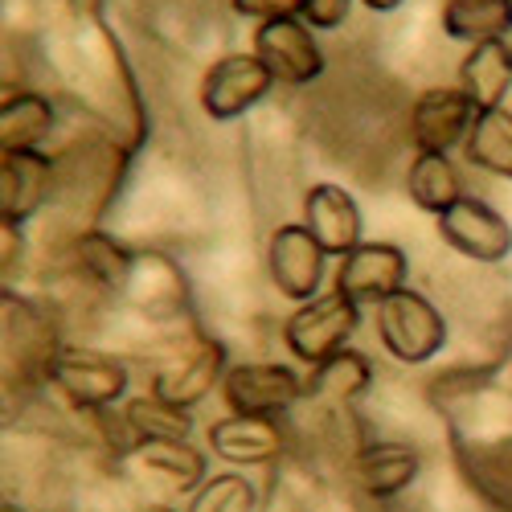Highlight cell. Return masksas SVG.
<instances>
[{
	"label": "cell",
	"instance_id": "30bf717a",
	"mask_svg": "<svg viewBox=\"0 0 512 512\" xmlns=\"http://www.w3.org/2000/svg\"><path fill=\"white\" fill-rule=\"evenodd\" d=\"M254 54L267 62V70L283 87H308V82L324 74V50L316 41V29L304 17L259 21V29H254Z\"/></svg>",
	"mask_w": 512,
	"mask_h": 512
},
{
	"label": "cell",
	"instance_id": "ffe728a7",
	"mask_svg": "<svg viewBox=\"0 0 512 512\" xmlns=\"http://www.w3.org/2000/svg\"><path fill=\"white\" fill-rule=\"evenodd\" d=\"M304 386H308L304 398L340 410V406H353V402H361V398L369 394V386H373V365H369V357L357 353V349H340V353H332L328 361L312 365V377L304 381Z\"/></svg>",
	"mask_w": 512,
	"mask_h": 512
},
{
	"label": "cell",
	"instance_id": "2e32d148",
	"mask_svg": "<svg viewBox=\"0 0 512 512\" xmlns=\"http://www.w3.org/2000/svg\"><path fill=\"white\" fill-rule=\"evenodd\" d=\"M127 304L144 316H177L189 308V283L173 259H164L156 250H140L127 287L119 291Z\"/></svg>",
	"mask_w": 512,
	"mask_h": 512
},
{
	"label": "cell",
	"instance_id": "836d02e7",
	"mask_svg": "<svg viewBox=\"0 0 512 512\" xmlns=\"http://www.w3.org/2000/svg\"><path fill=\"white\" fill-rule=\"evenodd\" d=\"M144 512H173V508H168V504H152V508H144Z\"/></svg>",
	"mask_w": 512,
	"mask_h": 512
},
{
	"label": "cell",
	"instance_id": "d6a6232c",
	"mask_svg": "<svg viewBox=\"0 0 512 512\" xmlns=\"http://www.w3.org/2000/svg\"><path fill=\"white\" fill-rule=\"evenodd\" d=\"M365 9H373V13H394V9H402L406 0H361Z\"/></svg>",
	"mask_w": 512,
	"mask_h": 512
},
{
	"label": "cell",
	"instance_id": "6da1fadb",
	"mask_svg": "<svg viewBox=\"0 0 512 512\" xmlns=\"http://www.w3.org/2000/svg\"><path fill=\"white\" fill-rule=\"evenodd\" d=\"M50 54L70 99L87 107L103 123V132H111L136 152L148 140V111L136 87L132 62H127L107 17H95V21L62 17V33L54 37Z\"/></svg>",
	"mask_w": 512,
	"mask_h": 512
},
{
	"label": "cell",
	"instance_id": "5b68a950",
	"mask_svg": "<svg viewBox=\"0 0 512 512\" xmlns=\"http://www.w3.org/2000/svg\"><path fill=\"white\" fill-rule=\"evenodd\" d=\"M218 390H222V402L230 406V414H246V418H283L308 394L304 377L291 365H275V361L230 365Z\"/></svg>",
	"mask_w": 512,
	"mask_h": 512
},
{
	"label": "cell",
	"instance_id": "4316f807",
	"mask_svg": "<svg viewBox=\"0 0 512 512\" xmlns=\"http://www.w3.org/2000/svg\"><path fill=\"white\" fill-rule=\"evenodd\" d=\"M123 426L132 431L140 443H173V439H189L193 435V418L185 406L164 402L160 394L148 398H132L123 406Z\"/></svg>",
	"mask_w": 512,
	"mask_h": 512
},
{
	"label": "cell",
	"instance_id": "f546056e",
	"mask_svg": "<svg viewBox=\"0 0 512 512\" xmlns=\"http://www.w3.org/2000/svg\"><path fill=\"white\" fill-rule=\"evenodd\" d=\"M357 0H304V21L312 29H336L345 25Z\"/></svg>",
	"mask_w": 512,
	"mask_h": 512
},
{
	"label": "cell",
	"instance_id": "4fadbf2b",
	"mask_svg": "<svg viewBox=\"0 0 512 512\" xmlns=\"http://www.w3.org/2000/svg\"><path fill=\"white\" fill-rule=\"evenodd\" d=\"M476 103L463 95V87H431L410 107V140L418 152H451L467 140L476 123Z\"/></svg>",
	"mask_w": 512,
	"mask_h": 512
},
{
	"label": "cell",
	"instance_id": "603a6c76",
	"mask_svg": "<svg viewBox=\"0 0 512 512\" xmlns=\"http://www.w3.org/2000/svg\"><path fill=\"white\" fill-rule=\"evenodd\" d=\"M406 193L418 209L426 213H447L459 197H463V181H459V168L447 152H418L406 168Z\"/></svg>",
	"mask_w": 512,
	"mask_h": 512
},
{
	"label": "cell",
	"instance_id": "7a4b0ae2",
	"mask_svg": "<svg viewBox=\"0 0 512 512\" xmlns=\"http://www.w3.org/2000/svg\"><path fill=\"white\" fill-rule=\"evenodd\" d=\"M373 324L386 353L402 365H426L447 345V316L422 291H410V287L381 300L373 308Z\"/></svg>",
	"mask_w": 512,
	"mask_h": 512
},
{
	"label": "cell",
	"instance_id": "1f68e13d",
	"mask_svg": "<svg viewBox=\"0 0 512 512\" xmlns=\"http://www.w3.org/2000/svg\"><path fill=\"white\" fill-rule=\"evenodd\" d=\"M58 5H62V17H74V21L107 17V0H58Z\"/></svg>",
	"mask_w": 512,
	"mask_h": 512
},
{
	"label": "cell",
	"instance_id": "8fae6325",
	"mask_svg": "<svg viewBox=\"0 0 512 512\" xmlns=\"http://www.w3.org/2000/svg\"><path fill=\"white\" fill-rule=\"evenodd\" d=\"M439 234L451 250H459L472 263H504L512 254V226L500 209L480 197H459L447 213H439Z\"/></svg>",
	"mask_w": 512,
	"mask_h": 512
},
{
	"label": "cell",
	"instance_id": "f1b7e54d",
	"mask_svg": "<svg viewBox=\"0 0 512 512\" xmlns=\"http://www.w3.org/2000/svg\"><path fill=\"white\" fill-rule=\"evenodd\" d=\"M230 9L250 21H279V17H304V0H230Z\"/></svg>",
	"mask_w": 512,
	"mask_h": 512
},
{
	"label": "cell",
	"instance_id": "d4e9b609",
	"mask_svg": "<svg viewBox=\"0 0 512 512\" xmlns=\"http://www.w3.org/2000/svg\"><path fill=\"white\" fill-rule=\"evenodd\" d=\"M439 21L447 37L467 41V46L504 41L512 33V0H447Z\"/></svg>",
	"mask_w": 512,
	"mask_h": 512
},
{
	"label": "cell",
	"instance_id": "8992f818",
	"mask_svg": "<svg viewBox=\"0 0 512 512\" xmlns=\"http://www.w3.org/2000/svg\"><path fill=\"white\" fill-rule=\"evenodd\" d=\"M226 369H230L226 349L218 345V340L205 336V332H189L181 345H173V353L160 361V369L152 377V394H160L173 406L193 410L197 402H205L209 390L222 386Z\"/></svg>",
	"mask_w": 512,
	"mask_h": 512
},
{
	"label": "cell",
	"instance_id": "484cf974",
	"mask_svg": "<svg viewBox=\"0 0 512 512\" xmlns=\"http://www.w3.org/2000/svg\"><path fill=\"white\" fill-rule=\"evenodd\" d=\"M136 459H140V467H144L152 480L168 484L173 492H197V488L209 480V476H205V451L189 447V439L140 443V447H136Z\"/></svg>",
	"mask_w": 512,
	"mask_h": 512
},
{
	"label": "cell",
	"instance_id": "5bb4252c",
	"mask_svg": "<svg viewBox=\"0 0 512 512\" xmlns=\"http://www.w3.org/2000/svg\"><path fill=\"white\" fill-rule=\"evenodd\" d=\"M54 197V156L0 152V222L25 226Z\"/></svg>",
	"mask_w": 512,
	"mask_h": 512
},
{
	"label": "cell",
	"instance_id": "83f0119b",
	"mask_svg": "<svg viewBox=\"0 0 512 512\" xmlns=\"http://www.w3.org/2000/svg\"><path fill=\"white\" fill-rule=\"evenodd\" d=\"M259 496H254V484L242 480L238 472H226V476H209L193 500H189V512H254Z\"/></svg>",
	"mask_w": 512,
	"mask_h": 512
},
{
	"label": "cell",
	"instance_id": "9a60e30c",
	"mask_svg": "<svg viewBox=\"0 0 512 512\" xmlns=\"http://www.w3.org/2000/svg\"><path fill=\"white\" fill-rule=\"evenodd\" d=\"M304 226L316 234V242L336 254V259H345L353 246H361V205L353 201V193L345 185H312L304 193Z\"/></svg>",
	"mask_w": 512,
	"mask_h": 512
},
{
	"label": "cell",
	"instance_id": "cb8c5ba5",
	"mask_svg": "<svg viewBox=\"0 0 512 512\" xmlns=\"http://www.w3.org/2000/svg\"><path fill=\"white\" fill-rule=\"evenodd\" d=\"M467 164L484 168V173L512 181V111L508 107H484L476 111L472 132L463 140Z\"/></svg>",
	"mask_w": 512,
	"mask_h": 512
},
{
	"label": "cell",
	"instance_id": "7402d4cb",
	"mask_svg": "<svg viewBox=\"0 0 512 512\" xmlns=\"http://www.w3.org/2000/svg\"><path fill=\"white\" fill-rule=\"evenodd\" d=\"M459 87L480 111L504 107V95L512 91V46L508 41L467 46V58L459 62Z\"/></svg>",
	"mask_w": 512,
	"mask_h": 512
},
{
	"label": "cell",
	"instance_id": "ac0fdd59",
	"mask_svg": "<svg viewBox=\"0 0 512 512\" xmlns=\"http://www.w3.org/2000/svg\"><path fill=\"white\" fill-rule=\"evenodd\" d=\"M54 103L41 91L5 87L0 99V152H41L54 136Z\"/></svg>",
	"mask_w": 512,
	"mask_h": 512
},
{
	"label": "cell",
	"instance_id": "52a82bcc",
	"mask_svg": "<svg viewBox=\"0 0 512 512\" xmlns=\"http://www.w3.org/2000/svg\"><path fill=\"white\" fill-rule=\"evenodd\" d=\"M50 386L74 410H87V414L107 410L127 394V365L111 353H99V349L62 345V353L50 369Z\"/></svg>",
	"mask_w": 512,
	"mask_h": 512
},
{
	"label": "cell",
	"instance_id": "4dcf8cb0",
	"mask_svg": "<svg viewBox=\"0 0 512 512\" xmlns=\"http://www.w3.org/2000/svg\"><path fill=\"white\" fill-rule=\"evenodd\" d=\"M21 254H25L21 226L17 222H0V263H5V283H9V275H17Z\"/></svg>",
	"mask_w": 512,
	"mask_h": 512
},
{
	"label": "cell",
	"instance_id": "9c48e42d",
	"mask_svg": "<svg viewBox=\"0 0 512 512\" xmlns=\"http://www.w3.org/2000/svg\"><path fill=\"white\" fill-rule=\"evenodd\" d=\"M267 271L279 295L295 304H308L320 295L324 271H328V250L316 242V234L304 222H287L267 242Z\"/></svg>",
	"mask_w": 512,
	"mask_h": 512
},
{
	"label": "cell",
	"instance_id": "44dd1931",
	"mask_svg": "<svg viewBox=\"0 0 512 512\" xmlns=\"http://www.w3.org/2000/svg\"><path fill=\"white\" fill-rule=\"evenodd\" d=\"M70 259L78 267V275L103 287V291H123L127 287V275H132V263H136V250H127L119 238H111L107 230L91 226V230H78L74 242H70Z\"/></svg>",
	"mask_w": 512,
	"mask_h": 512
},
{
	"label": "cell",
	"instance_id": "3957f363",
	"mask_svg": "<svg viewBox=\"0 0 512 512\" xmlns=\"http://www.w3.org/2000/svg\"><path fill=\"white\" fill-rule=\"evenodd\" d=\"M0 312H5V386L50 381V369L62 353L54 324L9 287L0 295Z\"/></svg>",
	"mask_w": 512,
	"mask_h": 512
},
{
	"label": "cell",
	"instance_id": "e0dca14e",
	"mask_svg": "<svg viewBox=\"0 0 512 512\" xmlns=\"http://www.w3.org/2000/svg\"><path fill=\"white\" fill-rule=\"evenodd\" d=\"M209 451L226 463H238V467L275 463L283 455V426H279V418L230 414L209 426Z\"/></svg>",
	"mask_w": 512,
	"mask_h": 512
},
{
	"label": "cell",
	"instance_id": "277c9868",
	"mask_svg": "<svg viewBox=\"0 0 512 512\" xmlns=\"http://www.w3.org/2000/svg\"><path fill=\"white\" fill-rule=\"evenodd\" d=\"M357 324H361V304H353L349 295H340V291H324L287 316L283 340H287L291 357H300L304 365H320L332 353L349 349Z\"/></svg>",
	"mask_w": 512,
	"mask_h": 512
},
{
	"label": "cell",
	"instance_id": "ba28073f",
	"mask_svg": "<svg viewBox=\"0 0 512 512\" xmlns=\"http://www.w3.org/2000/svg\"><path fill=\"white\" fill-rule=\"evenodd\" d=\"M271 87H275V74L267 70V62L259 54H242L238 50V54L218 58L205 70L197 103H201V111L209 119L226 123V119L246 115L250 107H259L271 95Z\"/></svg>",
	"mask_w": 512,
	"mask_h": 512
},
{
	"label": "cell",
	"instance_id": "7c38bea8",
	"mask_svg": "<svg viewBox=\"0 0 512 512\" xmlns=\"http://www.w3.org/2000/svg\"><path fill=\"white\" fill-rule=\"evenodd\" d=\"M410 275V259L406 250L394 242H361L353 246L336 267V291L349 295L361 308H377L381 300H390L394 291L406 287Z\"/></svg>",
	"mask_w": 512,
	"mask_h": 512
},
{
	"label": "cell",
	"instance_id": "d6986e66",
	"mask_svg": "<svg viewBox=\"0 0 512 512\" xmlns=\"http://www.w3.org/2000/svg\"><path fill=\"white\" fill-rule=\"evenodd\" d=\"M418 476V451L406 443H365L353 455V484L369 500H390Z\"/></svg>",
	"mask_w": 512,
	"mask_h": 512
}]
</instances>
